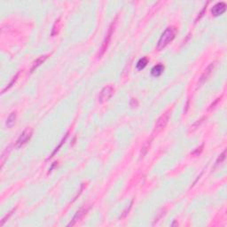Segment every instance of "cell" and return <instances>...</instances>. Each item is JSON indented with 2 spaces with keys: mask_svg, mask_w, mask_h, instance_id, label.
<instances>
[{
  "mask_svg": "<svg viewBox=\"0 0 227 227\" xmlns=\"http://www.w3.org/2000/svg\"><path fill=\"white\" fill-rule=\"evenodd\" d=\"M15 121H16V113L15 112H13L7 118L6 120V123H5V125L7 128H12V127L15 124Z\"/></svg>",
  "mask_w": 227,
  "mask_h": 227,
  "instance_id": "8fae6325",
  "label": "cell"
},
{
  "mask_svg": "<svg viewBox=\"0 0 227 227\" xmlns=\"http://www.w3.org/2000/svg\"><path fill=\"white\" fill-rule=\"evenodd\" d=\"M221 98H222V96H221V97H220V98H218V99H217V100H216V101H215V102H214V103H212V104H211V105H210V106H209V107H208V110H211V109H213V108H214V107H215V106H216V105H217V103H218V101H219V100H221Z\"/></svg>",
  "mask_w": 227,
  "mask_h": 227,
  "instance_id": "44dd1931",
  "label": "cell"
},
{
  "mask_svg": "<svg viewBox=\"0 0 227 227\" xmlns=\"http://www.w3.org/2000/svg\"><path fill=\"white\" fill-rule=\"evenodd\" d=\"M203 147H204V145L202 144V146L201 147H199L198 148H196V150L195 151H194L193 153H192V154L193 155H195V156H198L202 152V148H203Z\"/></svg>",
  "mask_w": 227,
  "mask_h": 227,
  "instance_id": "d6986e66",
  "label": "cell"
},
{
  "mask_svg": "<svg viewBox=\"0 0 227 227\" xmlns=\"http://www.w3.org/2000/svg\"><path fill=\"white\" fill-rule=\"evenodd\" d=\"M207 4H206V5L204 6V8L202 9V12H201L200 15H199V16L197 17V19H196V22H198L199 20H201V18H202V16H203V13H204V12H205V10H206V8H207Z\"/></svg>",
  "mask_w": 227,
  "mask_h": 227,
  "instance_id": "7402d4cb",
  "label": "cell"
},
{
  "mask_svg": "<svg viewBox=\"0 0 227 227\" xmlns=\"http://www.w3.org/2000/svg\"><path fill=\"white\" fill-rule=\"evenodd\" d=\"M116 20H117V16L115 17V19L113 21V22L111 23V25L109 26V28H108V31L106 35V37L103 41V44L101 45L100 50V52H99V57L101 58V56H103V54L106 52V51L107 49L108 45H109V43L111 41V38H112V35L114 33V30H115V24H116Z\"/></svg>",
  "mask_w": 227,
  "mask_h": 227,
  "instance_id": "3957f363",
  "label": "cell"
},
{
  "mask_svg": "<svg viewBox=\"0 0 227 227\" xmlns=\"http://www.w3.org/2000/svg\"><path fill=\"white\" fill-rule=\"evenodd\" d=\"M32 134H33V130L30 128H27L18 138V139L16 141V147H21L23 145H25L26 143L30 139V138L32 137Z\"/></svg>",
  "mask_w": 227,
  "mask_h": 227,
  "instance_id": "277c9868",
  "label": "cell"
},
{
  "mask_svg": "<svg viewBox=\"0 0 227 227\" xmlns=\"http://www.w3.org/2000/svg\"><path fill=\"white\" fill-rule=\"evenodd\" d=\"M170 115H171V110L169 109L163 115H162L159 117V119L156 121V124H155V126H154V130H153V136H155L158 133H160L166 127V125L168 124V123L170 121Z\"/></svg>",
  "mask_w": 227,
  "mask_h": 227,
  "instance_id": "7a4b0ae2",
  "label": "cell"
},
{
  "mask_svg": "<svg viewBox=\"0 0 227 227\" xmlns=\"http://www.w3.org/2000/svg\"><path fill=\"white\" fill-rule=\"evenodd\" d=\"M88 210H89V208H87V207H83L81 209H79L76 213V215L74 216V217L71 220V222L68 225V226H74L75 225H76V223H78L86 215V213L88 212Z\"/></svg>",
  "mask_w": 227,
  "mask_h": 227,
  "instance_id": "8992f818",
  "label": "cell"
},
{
  "mask_svg": "<svg viewBox=\"0 0 227 227\" xmlns=\"http://www.w3.org/2000/svg\"><path fill=\"white\" fill-rule=\"evenodd\" d=\"M114 87L112 85H107L106 87H104L101 92H100V95H99V101L100 103H104L106 101H107L114 94Z\"/></svg>",
  "mask_w": 227,
  "mask_h": 227,
  "instance_id": "5b68a950",
  "label": "cell"
},
{
  "mask_svg": "<svg viewBox=\"0 0 227 227\" xmlns=\"http://www.w3.org/2000/svg\"><path fill=\"white\" fill-rule=\"evenodd\" d=\"M226 151L225 150V151L223 152L220 155H219V157L217 158V160L216 161V164H215V168H217L218 165H220L221 163H223V162L225 161V159H226Z\"/></svg>",
  "mask_w": 227,
  "mask_h": 227,
  "instance_id": "4fadbf2b",
  "label": "cell"
},
{
  "mask_svg": "<svg viewBox=\"0 0 227 227\" xmlns=\"http://www.w3.org/2000/svg\"><path fill=\"white\" fill-rule=\"evenodd\" d=\"M132 204H133V202H130V204L129 205V207H128L126 209H125V210H124V211L123 212V215L121 216V219H122V218H124V217H126L127 215L129 214V211L130 210V208H131V206H132Z\"/></svg>",
  "mask_w": 227,
  "mask_h": 227,
  "instance_id": "ac0fdd59",
  "label": "cell"
},
{
  "mask_svg": "<svg viewBox=\"0 0 227 227\" xmlns=\"http://www.w3.org/2000/svg\"><path fill=\"white\" fill-rule=\"evenodd\" d=\"M163 70H164V66H163V65H162V64H158V65L154 66V67L152 68V71H151L152 76H155V77L160 76L162 74Z\"/></svg>",
  "mask_w": 227,
  "mask_h": 227,
  "instance_id": "30bf717a",
  "label": "cell"
},
{
  "mask_svg": "<svg viewBox=\"0 0 227 227\" xmlns=\"http://www.w3.org/2000/svg\"><path fill=\"white\" fill-rule=\"evenodd\" d=\"M15 209H16V208H13V209H12V210H11V211L8 213V215H6V216H5V217H4L3 219H2V221H1V226H4V223H5V222H6V221L9 219V217H11V216L13 214V212L15 211Z\"/></svg>",
  "mask_w": 227,
  "mask_h": 227,
  "instance_id": "e0dca14e",
  "label": "cell"
},
{
  "mask_svg": "<svg viewBox=\"0 0 227 227\" xmlns=\"http://www.w3.org/2000/svg\"><path fill=\"white\" fill-rule=\"evenodd\" d=\"M68 133H67V134L65 135V137H64V138H62V140L60 141V145H59V146H58V147H57L56 148H55V150H54V151L52 152V153L51 154L50 158H51V157H52V156H53V155H54V154L56 153H57V152L60 150V147H61V146H62V145H63V144L65 143V141H66V139L68 138Z\"/></svg>",
  "mask_w": 227,
  "mask_h": 227,
  "instance_id": "5bb4252c",
  "label": "cell"
},
{
  "mask_svg": "<svg viewBox=\"0 0 227 227\" xmlns=\"http://www.w3.org/2000/svg\"><path fill=\"white\" fill-rule=\"evenodd\" d=\"M130 105L131 107H137L138 106V101L136 99H131V100L130 102Z\"/></svg>",
  "mask_w": 227,
  "mask_h": 227,
  "instance_id": "ffe728a7",
  "label": "cell"
},
{
  "mask_svg": "<svg viewBox=\"0 0 227 227\" xmlns=\"http://www.w3.org/2000/svg\"><path fill=\"white\" fill-rule=\"evenodd\" d=\"M226 3H224V2H219V3H217V4H216L214 6H213V8L211 9V13H212V14L214 15V16H220V15H222L225 12H226Z\"/></svg>",
  "mask_w": 227,
  "mask_h": 227,
  "instance_id": "52a82bcc",
  "label": "cell"
},
{
  "mask_svg": "<svg viewBox=\"0 0 227 227\" xmlns=\"http://www.w3.org/2000/svg\"><path fill=\"white\" fill-rule=\"evenodd\" d=\"M147 63H148V59L146 58V57H144V58L140 59L138 61V63H137V68L138 70H142L143 68H146V66L147 65Z\"/></svg>",
  "mask_w": 227,
  "mask_h": 227,
  "instance_id": "7c38bea8",
  "label": "cell"
},
{
  "mask_svg": "<svg viewBox=\"0 0 227 227\" xmlns=\"http://www.w3.org/2000/svg\"><path fill=\"white\" fill-rule=\"evenodd\" d=\"M18 76H19V73H17V74L15 75V76H14V77H13V78L12 79V81H11V82L9 83V84H8V85H7V86H6V87H5L4 89V90L2 91V93H4V92L5 91H7L8 89H10V88H11V87L13 86V83H15V82L17 81V78H18Z\"/></svg>",
  "mask_w": 227,
  "mask_h": 227,
  "instance_id": "9a60e30c",
  "label": "cell"
},
{
  "mask_svg": "<svg viewBox=\"0 0 227 227\" xmlns=\"http://www.w3.org/2000/svg\"><path fill=\"white\" fill-rule=\"evenodd\" d=\"M48 56L49 55H43V56H40L37 60H36V61L34 62V64H33V66H32V68L30 69V72L32 73L36 68H37L41 64H43L45 61V60L48 58Z\"/></svg>",
  "mask_w": 227,
  "mask_h": 227,
  "instance_id": "9c48e42d",
  "label": "cell"
},
{
  "mask_svg": "<svg viewBox=\"0 0 227 227\" xmlns=\"http://www.w3.org/2000/svg\"><path fill=\"white\" fill-rule=\"evenodd\" d=\"M205 119V117H202V119H200V120H198L193 126L191 127V129H190V130H189V132H193V131H194L197 128H199V126L202 124V123H203V120Z\"/></svg>",
  "mask_w": 227,
  "mask_h": 227,
  "instance_id": "2e32d148",
  "label": "cell"
},
{
  "mask_svg": "<svg viewBox=\"0 0 227 227\" xmlns=\"http://www.w3.org/2000/svg\"><path fill=\"white\" fill-rule=\"evenodd\" d=\"M214 68H215V64L214 63H210L209 64V66L205 69V71L203 72V74L201 76V78H200V81H199V83H198V85H202L208 79V77L210 76V75L212 74V72H213V70H214Z\"/></svg>",
  "mask_w": 227,
  "mask_h": 227,
  "instance_id": "ba28073f",
  "label": "cell"
},
{
  "mask_svg": "<svg viewBox=\"0 0 227 227\" xmlns=\"http://www.w3.org/2000/svg\"><path fill=\"white\" fill-rule=\"evenodd\" d=\"M176 33H177V30L174 27H169L167 28L164 32L162 34L159 41H158V44H157V50L161 51L162 50L163 48H165L170 43H171L175 36H176Z\"/></svg>",
  "mask_w": 227,
  "mask_h": 227,
  "instance_id": "6da1fadb",
  "label": "cell"
}]
</instances>
